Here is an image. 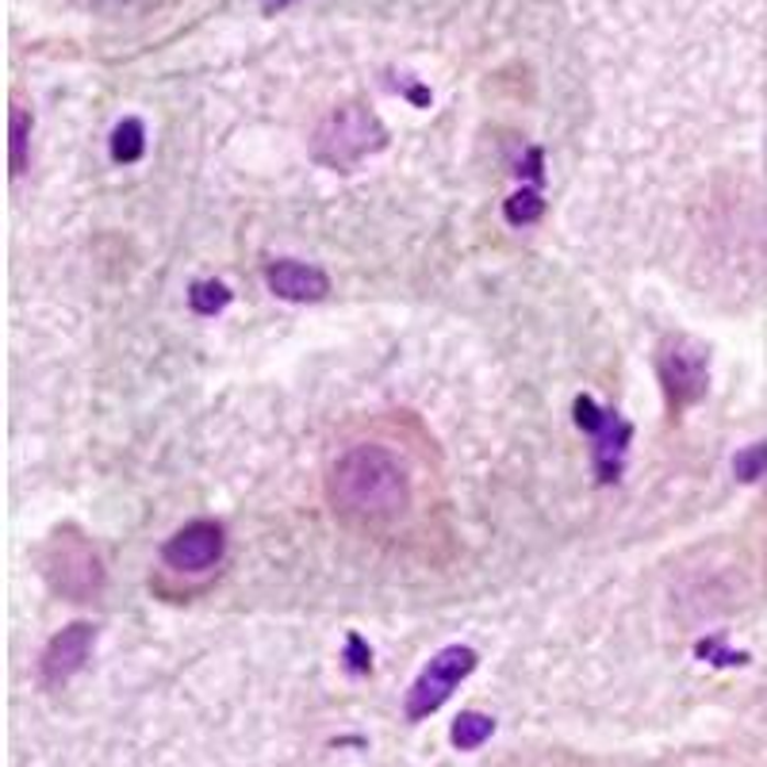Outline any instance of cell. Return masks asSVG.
<instances>
[{
    "label": "cell",
    "instance_id": "cell-13",
    "mask_svg": "<svg viewBox=\"0 0 767 767\" xmlns=\"http://www.w3.org/2000/svg\"><path fill=\"white\" fill-rule=\"evenodd\" d=\"M227 304H230V289L223 281H196L189 289V307L196 315H204V319L227 312Z\"/></svg>",
    "mask_w": 767,
    "mask_h": 767
},
{
    "label": "cell",
    "instance_id": "cell-1",
    "mask_svg": "<svg viewBox=\"0 0 767 767\" xmlns=\"http://www.w3.org/2000/svg\"><path fill=\"white\" fill-rule=\"evenodd\" d=\"M327 495L350 522L384 526L410 507V480L384 445H353L330 469Z\"/></svg>",
    "mask_w": 767,
    "mask_h": 767
},
{
    "label": "cell",
    "instance_id": "cell-4",
    "mask_svg": "<svg viewBox=\"0 0 767 767\" xmlns=\"http://www.w3.org/2000/svg\"><path fill=\"white\" fill-rule=\"evenodd\" d=\"M43 576L54 595L74 602H89L104 587V568L89 541L77 530H58L43 553Z\"/></svg>",
    "mask_w": 767,
    "mask_h": 767
},
{
    "label": "cell",
    "instance_id": "cell-12",
    "mask_svg": "<svg viewBox=\"0 0 767 767\" xmlns=\"http://www.w3.org/2000/svg\"><path fill=\"white\" fill-rule=\"evenodd\" d=\"M545 215V200H541V189H518L503 200V219L510 227H530Z\"/></svg>",
    "mask_w": 767,
    "mask_h": 767
},
{
    "label": "cell",
    "instance_id": "cell-8",
    "mask_svg": "<svg viewBox=\"0 0 767 767\" xmlns=\"http://www.w3.org/2000/svg\"><path fill=\"white\" fill-rule=\"evenodd\" d=\"M92 645H97V625L89 622H74L61 633H54L50 645L43 648V661H38V676H43V687H61L84 668Z\"/></svg>",
    "mask_w": 767,
    "mask_h": 767
},
{
    "label": "cell",
    "instance_id": "cell-14",
    "mask_svg": "<svg viewBox=\"0 0 767 767\" xmlns=\"http://www.w3.org/2000/svg\"><path fill=\"white\" fill-rule=\"evenodd\" d=\"M12 154H8V161H12V177H20L23 169H27V143H31V112L20 104H12Z\"/></svg>",
    "mask_w": 767,
    "mask_h": 767
},
{
    "label": "cell",
    "instance_id": "cell-17",
    "mask_svg": "<svg viewBox=\"0 0 767 767\" xmlns=\"http://www.w3.org/2000/svg\"><path fill=\"white\" fill-rule=\"evenodd\" d=\"M342 661H346V672H350V676H369V672H373V648L365 645L361 633H350V638H346Z\"/></svg>",
    "mask_w": 767,
    "mask_h": 767
},
{
    "label": "cell",
    "instance_id": "cell-11",
    "mask_svg": "<svg viewBox=\"0 0 767 767\" xmlns=\"http://www.w3.org/2000/svg\"><path fill=\"white\" fill-rule=\"evenodd\" d=\"M143 154H146L143 120H123L120 127L112 131V161H120V166H135Z\"/></svg>",
    "mask_w": 767,
    "mask_h": 767
},
{
    "label": "cell",
    "instance_id": "cell-5",
    "mask_svg": "<svg viewBox=\"0 0 767 767\" xmlns=\"http://www.w3.org/2000/svg\"><path fill=\"white\" fill-rule=\"evenodd\" d=\"M476 664H480V656H476V648H469V645H445L441 653H433L430 664H426L415 684H410L407 699H403L407 722H426L430 714H438V710L453 699L456 687L476 672Z\"/></svg>",
    "mask_w": 767,
    "mask_h": 767
},
{
    "label": "cell",
    "instance_id": "cell-9",
    "mask_svg": "<svg viewBox=\"0 0 767 767\" xmlns=\"http://www.w3.org/2000/svg\"><path fill=\"white\" fill-rule=\"evenodd\" d=\"M266 284L277 300H289V304H319L330 296V277L323 269L307 266V261H273L266 269Z\"/></svg>",
    "mask_w": 767,
    "mask_h": 767
},
{
    "label": "cell",
    "instance_id": "cell-7",
    "mask_svg": "<svg viewBox=\"0 0 767 767\" xmlns=\"http://www.w3.org/2000/svg\"><path fill=\"white\" fill-rule=\"evenodd\" d=\"M223 549H227L223 526L212 518H196L161 545V561L173 572H207L223 561Z\"/></svg>",
    "mask_w": 767,
    "mask_h": 767
},
{
    "label": "cell",
    "instance_id": "cell-10",
    "mask_svg": "<svg viewBox=\"0 0 767 767\" xmlns=\"http://www.w3.org/2000/svg\"><path fill=\"white\" fill-rule=\"evenodd\" d=\"M495 737V718L492 714H480V710H461L449 725V745L456 753H476L484 748L487 741Z\"/></svg>",
    "mask_w": 767,
    "mask_h": 767
},
{
    "label": "cell",
    "instance_id": "cell-15",
    "mask_svg": "<svg viewBox=\"0 0 767 767\" xmlns=\"http://www.w3.org/2000/svg\"><path fill=\"white\" fill-rule=\"evenodd\" d=\"M733 472L745 484H756V480L767 476V441H756V445H745L737 456H733Z\"/></svg>",
    "mask_w": 767,
    "mask_h": 767
},
{
    "label": "cell",
    "instance_id": "cell-6",
    "mask_svg": "<svg viewBox=\"0 0 767 767\" xmlns=\"http://www.w3.org/2000/svg\"><path fill=\"white\" fill-rule=\"evenodd\" d=\"M572 410H576V426L595 441L591 461H595V476H599V484H614V480L622 476V469H625V453H630L633 426L625 422L618 410L599 407L591 395H576Z\"/></svg>",
    "mask_w": 767,
    "mask_h": 767
},
{
    "label": "cell",
    "instance_id": "cell-16",
    "mask_svg": "<svg viewBox=\"0 0 767 767\" xmlns=\"http://www.w3.org/2000/svg\"><path fill=\"white\" fill-rule=\"evenodd\" d=\"M695 656L707 664H718V668H741V664H748V653H733V648L722 645V638H707L695 645Z\"/></svg>",
    "mask_w": 767,
    "mask_h": 767
},
{
    "label": "cell",
    "instance_id": "cell-18",
    "mask_svg": "<svg viewBox=\"0 0 767 767\" xmlns=\"http://www.w3.org/2000/svg\"><path fill=\"white\" fill-rule=\"evenodd\" d=\"M296 0H261V12L266 15H277V12H284V8H292Z\"/></svg>",
    "mask_w": 767,
    "mask_h": 767
},
{
    "label": "cell",
    "instance_id": "cell-2",
    "mask_svg": "<svg viewBox=\"0 0 767 767\" xmlns=\"http://www.w3.org/2000/svg\"><path fill=\"white\" fill-rule=\"evenodd\" d=\"M387 146V127L373 108H365L361 100L338 104L327 120L319 123L312 138V158L319 166L335 169V173H350L358 161H365L369 154H381Z\"/></svg>",
    "mask_w": 767,
    "mask_h": 767
},
{
    "label": "cell",
    "instance_id": "cell-3",
    "mask_svg": "<svg viewBox=\"0 0 767 767\" xmlns=\"http://www.w3.org/2000/svg\"><path fill=\"white\" fill-rule=\"evenodd\" d=\"M656 376L664 387V403H668V415L679 418L687 407L707 395L710 387V350L699 338L672 335L656 350Z\"/></svg>",
    "mask_w": 767,
    "mask_h": 767
}]
</instances>
